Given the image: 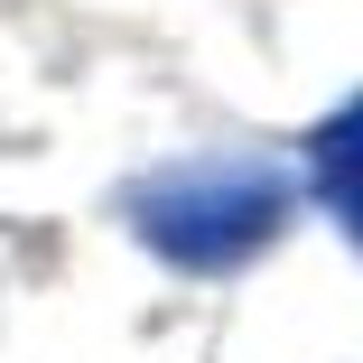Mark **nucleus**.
Masks as SVG:
<instances>
[{
    "instance_id": "obj_1",
    "label": "nucleus",
    "mask_w": 363,
    "mask_h": 363,
    "mask_svg": "<svg viewBox=\"0 0 363 363\" xmlns=\"http://www.w3.org/2000/svg\"><path fill=\"white\" fill-rule=\"evenodd\" d=\"M289 224V177L279 159L252 150H214V159H177L130 186V233L177 270H242L252 252H270Z\"/></svg>"
},
{
    "instance_id": "obj_2",
    "label": "nucleus",
    "mask_w": 363,
    "mask_h": 363,
    "mask_svg": "<svg viewBox=\"0 0 363 363\" xmlns=\"http://www.w3.org/2000/svg\"><path fill=\"white\" fill-rule=\"evenodd\" d=\"M317 196H326V214L363 242V94L317 130Z\"/></svg>"
}]
</instances>
